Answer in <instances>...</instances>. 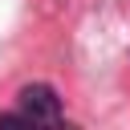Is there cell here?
<instances>
[{"label": "cell", "mask_w": 130, "mask_h": 130, "mask_svg": "<svg viewBox=\"0 0 130 130\" xmlns=\"http://www.w3.org/2000/svg\"><path fill=\"white\" fill-rule=\"evenodd\" d=\"M0 130H77V126L65 118L57 89L37 81V85H24L16 93V106L0 114Z\"/></svg>", "instance_id": "6da1fadb"}]
</instances>
